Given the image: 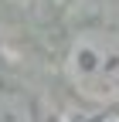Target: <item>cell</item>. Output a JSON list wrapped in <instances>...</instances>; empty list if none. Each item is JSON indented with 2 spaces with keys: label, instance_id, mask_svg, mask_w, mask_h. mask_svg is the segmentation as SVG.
Masks as SVG:
<instances>
[{
  "label": "cell",
  "instance_id": "3957f363",
  "mask_svg": "<svg viewBox=\"0 0 119 122\" xmlns=\"http://www.w3.org/2000/svg\"><path fill=\"white\" fill-rule=\"evenodd\" d=\"M95 122H119V109H116V112H106V115H99Z\"/></svg>",
  "mask_w": 119,
  "mask_h": 122
},
{
  "label": "cell",
  "instance_id": "7a4b0ae2",
  "mask_svg": "<svg viewBox=\"0 0 119 122\" xmlns=\"http://www.w3.org/2000/svg\"><path fill=\"white\" fill-rule=\"evenodd\" d=\"M0 122H34V105L21 92H0Z\"/></svg>",
  "mask_w": 119,
  "mask_h": 122
},
{
  "label": "cell",
  "instance_id": "6da1fadb",
  "mask_svg": "<svg viewBox=\"0 0 119 122\" xmlns=\"http://www.w3.org/2000/svg\"><path fill=\"white\" fill-rule=\"evenodd\" d=\"M61 68L78 98L95 105L119 102V34L78 30L65 51Z\"/></svg>",
  "mask_w": 119,
  "mask_h": 122
}]
</instances>
